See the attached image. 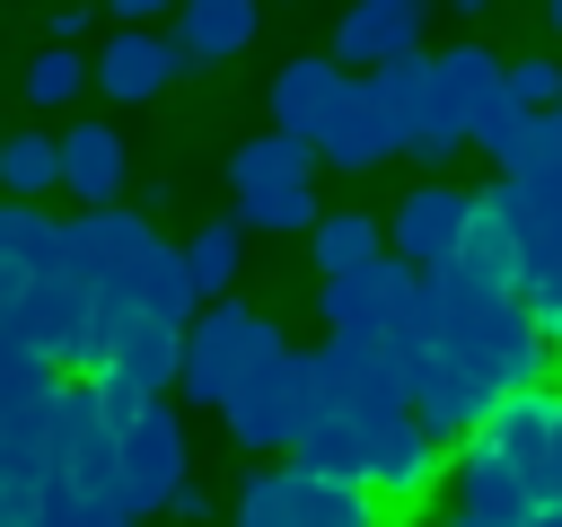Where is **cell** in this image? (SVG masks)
Listing matches in <instances>:
<instances>
[{"mask_svg": "<svg viewBox=\"0 0 562 527\" xmlns=\"http://www.w3.org/2000/svg\"><path fill=\"white\" fill-rule=\"evenodd\" d=\"M176 70H184V53H176L167 35H105V53H88V79H97L114 105H140V97H158Z\"/></svg>", "mask_w": 562, "mask_h": 527, "instance_id": "cell-15", "label": "cell"}, {"mask_svg": "<svg viewBox=\"0 0 562 527\" xmlns=\"http://www.w3.org/2000/svg\"><path fill=\"white\" fill-rule=\"evenodd\" d=\"M18 88H26V105H35V114H53V105H70V97L88 88V53H70V44H44V53L26 61V79H18Z\"/></svg>", "mask_w": 562, "mask_h": 527, "instance_id": "cell-23", "label": "cell"}, {"mask_svg": "<svg viewBox=\"0 0 562 527\" xmlns=\"http://www.w3.org/2000/svg\"><path fill=\"white\" fill-rule=\"evenodd\" d=\"M342 97H351V70H334V53H307V61H290V70L272 79V132L316 141Z\"/></svg>", "mask_w": 562, "mask_h": 527, "instance_id": "cell-14", "label": "cell"}, {"mask_svg": "<svg viewBox=\"0 0 562 527\" xmlns=\"http://www.w3.org/2000/svg\"><path fill=\"white\" fill-rule=\"evenodd\" d=\"M430 290H439V281H430ZM544 360H553V351L536 343V325H527L518 299H474V307H448V299H439V369L465 378L483 404L544 386Z\"/></svg>", "mask_w": 562, "mask_h": 527, "instance_id": "cell-2", "label": "cell"}, {"mask_svg": "<svg viewBox=\"0 0 562 527\" xmlns=\"http://www.w3.org/2000/svg\"><path fill=\"white\" fill-rule=\"evenodd\" d=\"M184 492V422L167 404H149L132 430H114V509L123 518H149Z\"/></svg>", "mask_w": 562, "mask_h": 527, "instance_id": "cell-8", "label": "cell"}, {"mask_svg": "<svg viewBox=\"0 0 562 527\" xmlns=\"http://www.w3.org/2000/svg\"><path fill=\"white\" fill-rule=\"evenodd\" d=\"M465 228H474V193H457V184H413V193L395 202V220H386V246H395V264H413L422 281H439V272L465 255Z\"/></svg>", "mask_w": 562, "mask_h": 527, "instance_id": "cell-9", "label": "cell"}, {"mask_svg": "<svg viewBox=\"0 0 562 527\" xmlns=\"http://www.w3.org/2000/svg\"><path fill=\"white\" fill-rule=\"evenodd\" d=\"M88 26H97L88 9H53V44H70V53H79V35H88Z\"/></svg>", "mask_w": 562, "mask_h": 527, "instance_id": "cell-27", "label": "cell"}, {"mask_svg": "<svg viewBox=\"0 0 562 527\" xmlns=\"http://www.w3.org/2000/svg\"><path fill=\"white\" fill-rule=\"evenodd\" d=\"M79 369H88L97 395H140V404H158V395L184 378V334H176V325H149L140 307H97Z\"/></svg>", "mask_w": 562, "mask_h": 527, "instance_id": "cell-3", "label": "cell"}, {"mask_svg": "<svg viewBox=\"0 0 562 527\" xmlns=\"http://www.w3.org/2000/svg\"><path fill=\"white\" fill-rule=\"evenodd\" d=\"M307 167H316L307 141H290V132H255V141L228 158V193H237V202H272V193H299Z\"/></svg>", "mask_w": 562, "mask_h": 527, "instance_id": "cell-18", "label": "cell"}, {"mask_svg": "<svg viewBox=\"0 0 562 527\" xmlns=\"http://www.w3.org/2000/svg\"><path fill=\"white\" fill-rule=\"evenodd\" d=\"M360 492H369L378 509H413V501H430V492H439V439H430L413 413H404V422H386V430H378V448H369Z\"/></svg>", "mask_w": 562, "mask_h": 527, "instance_id": "cell-11", "label": "cell"}, {"mask_svg": "<svg viewBox=\"0 0 562 527\" xmlns=\"http://www.w3.org/2000/svg\"><path fill=\"white\" fill-rule=\"evenodd\" d=\"M553 35H562V0H553Z\"/></svg>", "mask_w": 562, "mask_h": 527, "instance_id": "cell-30", "label": "cell"}, {"mask_svg": "<svg viewBox=\"0 0 562 527\" xmlns=\"http://www.w3.org/2000/svg\"><path fill=\"white\" fill-rule=\"evenodd\" d=\"M237 237H246L237 220H211V228H193V237H184V272H193L202 307H220V299L237 290V255H246Z\"/></svg>", "mask_w": 562, "mask_h": 527, "instance_id": "cell-22", "label": "cell"}, {"mask_svg": "<svg viewBox=\"0 0 562 527\" xmlns=\"http://www.w3.org/2000/svg\"><path fill=\"white\" fill-rule=\"evenodd\" d=\"M167 509H176V518H184V527H193V518H211V492H193V483H184V492H176V501H167Z\"/></svg>", "mask_w": 562, "mask_h": 527, "instance_id": "cell-28", "label": "cell"}, {"mask_svg": "<svg viewBox=\"0 0 562 527\" xmlns=\"http://www.w3.org/2000/svg\"><path fill=\"white\" fill-rule=\"evenodd\" d=\"M255 0H184L176 9V26H167V44L184 53V70H211V61H228V53H246L255 44Z\"/></svg>", "mask_w": 562, "mask_h": 527, "instance_id": "cell-16", "label": "cell"}, {"mask_svg": "<svg viewBox=\"0 0 562 527\" xmlns=\"http://www.w3.org/2000/svg\"><path fill=\"white\" fill-rule=\"evenodd\" d=\"M325 167H342V176H360V167H378V158H395V141H386V123H378V105H369V88L351 79V97L334 105V123L307 141Z\"/></svg>", "mask_w": 562, "mask_h": 527, "instance_id": "cell-19", "label": "cell"}, {"mask_svg": "<svg viewBox=\"0 0 562 527\" xmlns=\"http://www.w3.org/2000/svg\"><path fill=\"white\" fill-rule=\"evenodd\" d=\"M123 176H132V158H123V132H114V123H97V114L61 123V193H70V202L114 211Z\"/></svg>", "mask_w": 562, "mask_h": 527, "instance_id": "cell-13", "label": "cell"}, {"mask_svg": "<svg viewBox=\"0 0 562 527\" xmlns=\"http://www.w3.org/2000/svg\"><path fill=\"white\" fill-rule=\"evenodd\" d=\"M501 70H509V61H492V44H448V53H430V88H439V105L465 123V141H474V123L501 105Z\"/></svg>", "mask_w": 562, "mask_h": 527, "instance_id": "cell-17", "label": "cell"}, {"mask_svg": "<svg viewBox=\"0 0 562 527\" xmlns=\"http://www.w3.org/2000/svg\"><path fill=\"white\" fill-rule=\"evenodd\" d=\"M149 255H158V228L140 211H79V220H61V281L88 307H132Z\"/></svg>", "mask_w": 562, "mask_h": 527, "instance_id": "cell-5", "label": "cell"}, {"mask_svg": "<svg viewBox=\"0 0 562 527\" xmlns=\"http://www.w3.org/2000/svg\"><path fill=\"white\" fill-rule=\"evenodd\" d=\"M562 448V395L553 386H527V395H501L492 422L457 448V518H483V527H536L553 518L544 509V466Z\"/></svg>", "mask_w": 562, "mask_h": 527, "instance_id": "cell-1", "label": "cell"}, {"mask_svg": "<svg viewBox=\"0 0 562 527\" xmlns=\"http://www.w3.org/2000/svg\"><path fill=\"white\" fill-rule=\"evenodd\" d=\"M237 527H386V509L360 483H334L307 466H263L237 492Z\"/></svg>", "mask_w": 562, "mask_h": 527, "instance_id": "cell-6", "label": "cell"}, {"mask_svg": "<svg viewBox=\"0 0 562 527\" xmlns=\"http://www.w3.org/2000/svg\"><path fill=\"white\" fill-rule=\"evenodd\" d=\"M307 413H316V369H307V351H272V360L220 404V422H228L237 448H299Z\"/></svg>", "mask_w": 562, "mask_h": 527, "instance_id": "cell-7", "label": "cell"}, {"mask_svg": "<svg viewBox=\"0 0 562 527\" xmlns=\"http://www.w3.org/2000/svg\"><path fill=\"white\" fill-rule=\"evenodd\" d=\"M272 351H290L281 343V325L272 316H255L246 299H220V307H202L193 325H184V404H228Z\"/></svg>", "mask_w": 562, "mask_h": 527, "instance_id": "cell-4", "label": "cell"}, {"mask_svg": "<svg viewBox=\"0 0 562 527\" xmlns=\"http://www.w3.org/2000/svg\"><path fill=\"white\" fill-rule=\"evenodd\" d=\"M422 26H430L422 0H360V9L334 26V70L360 61V79H369V70H386V61H413V53H422Z\"/></svg>", "mask_w": 562, "mask_h": 527, "instance_id": "cell-12", "label": "cell"}, {"mask_svg": "<svg viewBox=\"0 0 562 527\" xmlns=\"http://www.w3.org/2000/svg\"><path fill=\"white\" fill-rule=\"evenodd\" d=\"M307 237H316V272H325V281H342V272H369V264L386 255V228H378L369 211H325Z\"/></svg>", "mask_w": 562, "mask_h": 527, "instance_id": "cell-21", "label": "cell"}, {"mask_svg": "<svg viewBox=\"0 0 562 527\" xmlns=\"http://www.w3.org/2000/svg\"><path fill=\"white\" fill-rule=\"evenodd\" d=\"M501 97L527 105V114H553V105H562V61H544V53L509 61V70H501Z\"/></svg>", "mask_w": 562, "mask_h": 527, "instance_id": "cell-25", "label": "cell"}, {"mask_svg": "<svg viewBox=\"0 0 562 527\" xmlns=\"http://www.w3.org/2000/svg\"><path fill=\"white\" fill-rule=\"evenodd\" d=\"M0 193L9 202L61 193V132H0Z\"/></svg>", "mask_w": 562, "mask_h": 527, "instance_id": "cell-20", "label": "cell"}, {"mask_svg": "<svg viewBox=\"0 0 562 527\" xmlns=\"http://www.w3.org/2000/svg\"><path fill=\"white\" fill-rule=\"evenodd\" d=\"M79 527H140V518H123V509H97V518H79Z\"/></svg>", "mask_w": 562, "mask_h": 527, "instance_id": "cell-29", "label": "cell"}, {"mask_svg": "<svg viewBox=\"0 0 562 527\" xmlns=\"http://www.w3.org/2000/svg\"><path fill=\"white\" fill-rule=\"evenodd\" d=\"M518 307H527L536 343H544V351H562V272H536V281L518 290Z\"/></svg>", "mask_w": 562, "mask_h": 527, "instance_id": "cell-26", "label": "cell"}, {"mask_svg": "<svg viewBox=\"0 0 562 527\" xmlns=\"http://www.w3.org/2000/svg\"><path fill=\"white\" fill-rule=\"evenodd\" d=\"M536 123H544V114H527V105H509V97H501V105L474 123V149H483L501 176H518V167H527V141H536Z\"/></svg>", "mask_w": 562, "mask_h": 527, "instance_id": "cell-24", "label": "cell"}, {"mask_svg": "<svg viewBox=\"0 0 562 527\" xmlns=\"http://www.w3.org/2000/svg\"><path fill=\"white\" fill-rule=\"evenodd\" d=\"M88 316H97V307L53 272V281L18 290V307L0 316V351H26V360H44V369H53V360H79V351H88Z\"/></svg>", "mask_w": 562, "mask_h": 527, "instance_id": "cell-10", "label": "cell"}]
</instances>
